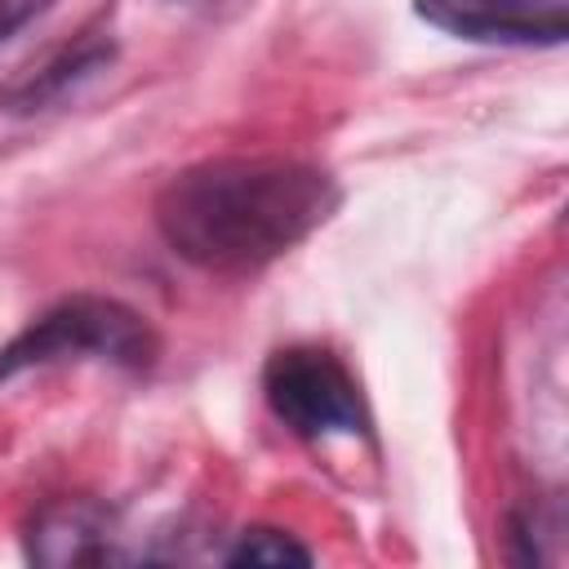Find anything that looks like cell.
<instances>
[{"label":"cell","instance_id":"obj_1","mask_svg":"<svg viewBox=\"0 0 569 569\" xmlns=\"http://www.w3.org/2000/svg\"><path fill=\"white\" fill-rule=\"evenodd\" d=\"M333 204L338 191L320 169L276 156H236L173 173L156 196V227L178 258L244 276L307 240Z\"/></svg>","mask_w":569,"mask_h":569},{"label":"cell","instance_id":"obj_2","mask_svg":"<svg viewBox=\"0 0 569 569\" xmlns=\"http://www.w3.org/2000/svg\"><path fill=\"white\" fill-rule=\"evenodd\" d=\"M93 356L120 369H147L156 360V333L151 325L111 298H67L49 307L36 325H27L4 351H0V378H13L36 365Z\"/></svg>","mask_w":569,"mask_h":569},{"label":"cell","instance_id":"obj_3","mask_svg":"<svg viewBox=\"0 0 569 569\" xmlns=\"http://www.w3.org/2000/svg\"><path fill=\"white\" fill-rule=\"evenodd\" d=\"M262 391L271 413L307 436H360L365 431V405L356 391V378L342 369L338 356L320 351V347H284L267 360L262 369Z\"/></svg>","mask_w":569,"mask_h":569},{"label":"cell","instance_id":"obj_4","mask_svg":"<svg viewBox=\"0 0 569 569\" xmlns=\"http://www.w3.org/2000/svg\"><path fill=\"white\" fill-rule=\"evenodd\" d=\"M418 18L480 44H560L569 36L565 0H418Z\"/></svg>","mask_w":569,"mask_h":569},{"label":"cell","instance_id":"obj_5","mask_svg":"<svg viewBox=\"0 0 569 569\" xmlns=\"http://www.w3.org/2000/svg\"><path fill=\"white\" fill-rule=\"evenodd\" d=\"M231 565H311V551L284 538L280 529H249L227 556Z\"/></svg>","mask_w":569,"mask_h":569},{"label":"cell","instance_id":"obj_6","mask_svg":"<svg viewBox=\"0 0 569 569\" xmlns=\"http://www.w3.org/2000/svg\"><path fill=\"white\" fill-rule=\"evenodd\" d=\"M31 4H36V0H0V40H4L9 31H18V27L27 22Z\"/></svg>","mask_w":569,"mask_h":569}]
</instances>
